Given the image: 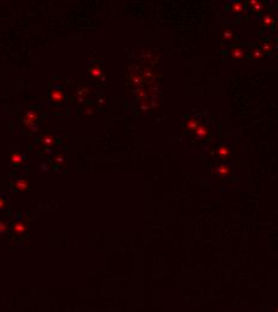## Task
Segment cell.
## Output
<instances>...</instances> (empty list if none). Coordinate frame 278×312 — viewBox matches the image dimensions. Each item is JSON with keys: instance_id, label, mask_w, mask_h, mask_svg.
<instances>
[{"instance_id": "10", "label": "cell", "mask_w": 278, "mask_h": 312, "mask_svg": "<svg viewBox=\"0 0 278 312\" xmlns=\"http://www.w3.org/2000/svg\"><path fill=\"white\" fill-rule=\"evenodd\" d=\"M11 160H12V162H14V163H20V162L23 161V155L20 156L19 154L14 153V154L11 156Z\"/></svg>"}, {"instance_id": "6", "label": "cell", "mask_w": 278, "mask_h": 312, "mask_svg": "<svg viewBox=\"0 0 278 312\" xmlns=\"http://www.w3.org/2000/svg\"><path fill=\"white\" fill-rule=\"evenodd\" d=\"M50 99L54 102H61L64 100V94L60 90H53L52 94H50Z\"/></svg>"}, {"instance_id": "12", "label": "cell", "mask_w": 278, "mask_h": 312, "mask_svg": "<svg viewBox=\"0 0 278 312\" xmlns=\"http://www.w3.org/2000/svg\"><path fill=\"white\" fill-rule=\"evenodd\" d=\"M231 36H233V32H231L230 30H227V31H224V32H223V37H224L225 40H228V39H231Z\"/></svg>"}, {"instance_id": "2", "label": "cell", "mask_w": 278, "mask_h": 312, "mask_svg": "<svg viewBox=\"0 0 278 312\" xmlns=\"http://www.w3.org/2000/svg\"><path fill=\"white\" fill-rule=\"evenodd\" d=\"M209 133V128L204 125H199V127L194 131V136L198 138V139H203L205 138V136Z\"/></svg>"}, {"instance_id": "13", "label": "cell", "mask_w": 278, "mask_h": 312, "mask_svg": "<svg viewBox=\"0 0 278 312\" xmlns=\"http://www.w3.org/2000/svg\"><path fill=\"white\" fill-rule=\"evenodd\" d=\"M6 228H7V226H6V223H4L2 221H0V234H2V233H5L6 232Z\"/></svg>"}, {"instance_id": "9", "label": "cell", "mask_w": 278, "mask_h": 312, "mask_svg": "<svg viewBox=\"0 0 278 312\" xmlns=\"http://www.w3.org/2000/svg\"><path fill=\"white\" fill-rule=\"evenodd\" d=\"M17 189L18 190H26L28 189V183L25 181V180H23V179H19V180H17Z\"/></svg>"}, {"instance_id": "15", "label": "cell", "mask_w": 278, "mask_h": 312, "mask_svg": "<svg viewBox=\"0 0 278 312\" xmlns=\"http://www.w3.org/2000/svg\"><path fill=\"white\" fill-rule=\"evenodd\" d=\"M43 142H44L46 144H49V143H52V142H53V139H52V137H50V136H47V137H44V138H43Z\"/></svg>"}, {"instance_id": "8", "label": "cell", "mask_w": 278, "mask_h": 312, "mask_svg": "<svg viewBox=\"0 0 278 312\" xmlns=\"http://www.w3.org/2000/svg\"><path fill=\"white\" fill-rule=\"evenodd\" d=\"M13 230H14L17 234H23L24 230H25V226H24L23 223H20V222H17V223L13 224Z\"/></svg>"}, {"instance_id": "17", "label": "cell", "mask_w": 278, "mask_h": 312, "mask_svg": "<svg viewBox=\"0 0 278 312\" xmlns=\"http://www.w3.org/2000/svg\"><path fill=\"white\" fill-rule=\"evenodd\" d=\"M4 205H5V201H4V199L0 197V209L4 208Z\"/></svg>"}, {"instance_id": "7", "label": "cell", "mask_w": 278, "mask_h": 312, "mask_svg": "<svg viewBox=\"0 0 278 312\" xmlns=\"http://www.w3.org/2000/svg\"><path fill=\"white\" fill-rule=\"evenodd\" d=\"M231 57H233L234 59H241V58H243V49H241V48H239V47L233 48V49H231Z\"/></svg>"}, {"instance_id": "18", "label": "cell", "mask_w": 278, "mask_h": 312, "mask_svg": "<svg viewBox=\"0 0 278 312\" xmlns=\"http://www.w3.org/2000/svg\"><path fill=\"white\" fill-rule=\"evenodd\" d=\"M277 312H278V310H277Z\"/></svg>"}, {"instance_id": "16", "label": "cell", "mask_w": 278, "mask_h": 312, "mask_svg": "<svg viewBox=\"0 0 278 312\" xmlns=\"http://www.w3.org/2000/svg\"><path fill=\"white\" fill-rule=\"evenodd\" d=\"M91 73H93V76H99V69H93V70H91Z\"/></svg>"}, {"instance_id": "3", "label": "cell", "mask_w": 278, "mask_h": 312, "mask_svg": "<svg viewBox=\"0 0 278 312\" xmlns=\"http://www.w3.org/2000/svg\"><path fill=\"white\" fill-rule=\"evenodd\" d=\"M229 172H230V169H229V167H228L227 165H219V166L216 168V171H215V173H216L218 177H227V175L229 174Z\"/></svg>"}, {"instance_id": "14", "label": "cell", "mask_w": 278, "mask_h": 312, "mask_svg": "<svg viewBox=\"0 0 278 312\" xmlns=\"http://www.w3.org/2000/svg\"><path fill=\"white\" fill-rule=\"evenodd\" d=\"M252 55L255 58V59H258V58H260V55H261V53H260V49H255L253 53H252Z\"/></svg>"}, {"instance_id": "1", "label": "cell", "mask_w": 278, "mask_h": 312, "mask_svg": "<svg viewBox=\"0 0 278 312\" xmlns=\"http://www.w3.org/2000/svg\"><path fill=\"white\" fill-rule=\"evenodd\" d=\"M36 119H37V114H36L35 112H32V110H29V112H26V114H25L24 122H25L28 126H32L34 122L36 121Z\"/></svg>"}, {"instance_id": "11", "label": "cell", "mask_w": 278, "mask_h": 312, "mask_svg": "<svg viewBox=\"0 0 278 312\" xmlns=\"http://www.w3.org/2000/svg\"><path fill=\"white\" fill-rule=\"evenodd\" d=\"M231 8H233V11H235V12H240V11H242V4L235 2V4H233Z\"/></svg>"}, {"instance_id": "4", "label": "cell", "mask_w": 278, "mask_h": 312, "mask_svg": "<svg viewBox=\"0 0 278 312\" xmlns=\"http://www.w3.org/2000/svg\"><path fill=\"white\" fill-rule=\"evenodd\" d=\"M229 154H230V150H229V148H228L227 145H219V147L217 148V155H218V157L227 159V157L229 156Z\"/></svg>"}, {"instance_id": "5", "label": "cell", "mask_w": 278, "mask_h": 312, "mask_svg": "<svg viewBox=\"0 0 278 312\" xmlns=\"http://www.w3.org/2000/svg\"><path fill=\"white\" fill-rule=\"evenodd\" d=\"M199 125H200V124H199V121H198L195 118H192V119H189V120L187 121V124H186V127H187L189 131H193V132H194V131H195V130L199 127Z\"/></svg>"}]
</instances>
